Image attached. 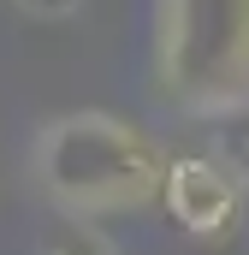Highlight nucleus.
Listing matches in <instances>:
<instances>
[{"instance_id": "1", "label": "nucleus", "mask_w": 249, "mask_h": 255, "mask_svg": "<svg viewBox=\"0 0 249 255\" xmlns=\"http://www.w3.org/2000/svg\"><path fill=\"white\" fill-rule=\"evenodd\" d=\"M30 184L60 220L101 226V220L154 208L166 184V160L130 119L107 107H71L36 125Z\"/></svg>"}, {"instance_id": "2", "label": "nucleus", "mask_w": 249, "mask_h": 255, "mask_svg": "<svg viewBox=\"0 0 249 255\" xmlns=\"http://www.w3.org/2000/svg\"><path fill=\"white\" fill-rule=\"evenodd\" d=\"M154 95L184 119H226L249 101V0H154Z\"/></svg>"}, {"instance_id": "3", "label": "nucleus", "mask_w": 249, "mask_h": 255, "mask_svg": "<svg viewBox=\"0 0 249 255\" xmlns=\"http://www.w3.org/2000/svg\"><path fill=\"white\" fill-rule=\"evenodd\" d=\"M249 184L214 154V148H190L166 160V184H160V208L172 214V226L202 238V244H226L244 220Z\"/></svg>"}, {"instance_id": "4", "label": "nucleus", "mask_w": 249, "mask_h": 255, "mask_svg": "<svg viewBox=\"0 0 249 255\" xmlns=\"http://www.w3.org/2000/svg\"><path fill=\"white\" fill-rule=\"evenodd\" d=\"M208 148H214V154H220V160H226V166L249 184V101H244V107H232L226 119H214Z\"/></svg>"}, {"instance_id": "5", "label": "nucleus", "mask_w": 249, "mask_h": 255, "mask_svg": "<svg viewBox=\"0 0 249 255\" xmlns=\"http://www.w3.org/2000/svg\"><path fill=\"white\" fill-rule=\"evenodd\" d=\"M36 255H119V244H113L101 226H77V220H65Z\"/></svg>"}, {"instance_id": "6", "label": "nucleus", "mask_w": 249, "mask_h": 255, "mask_svg": "<svg viewBox=\"0 0 249 255\" xmlns=\"http://www.w3.org/2000/svg\"><path fill=\"white\" fill-rule=\"evenodd\" d=\"M24 18H36V24H65V18H77L83 12V0H12Z\"/></svg>"}]
</instances>
